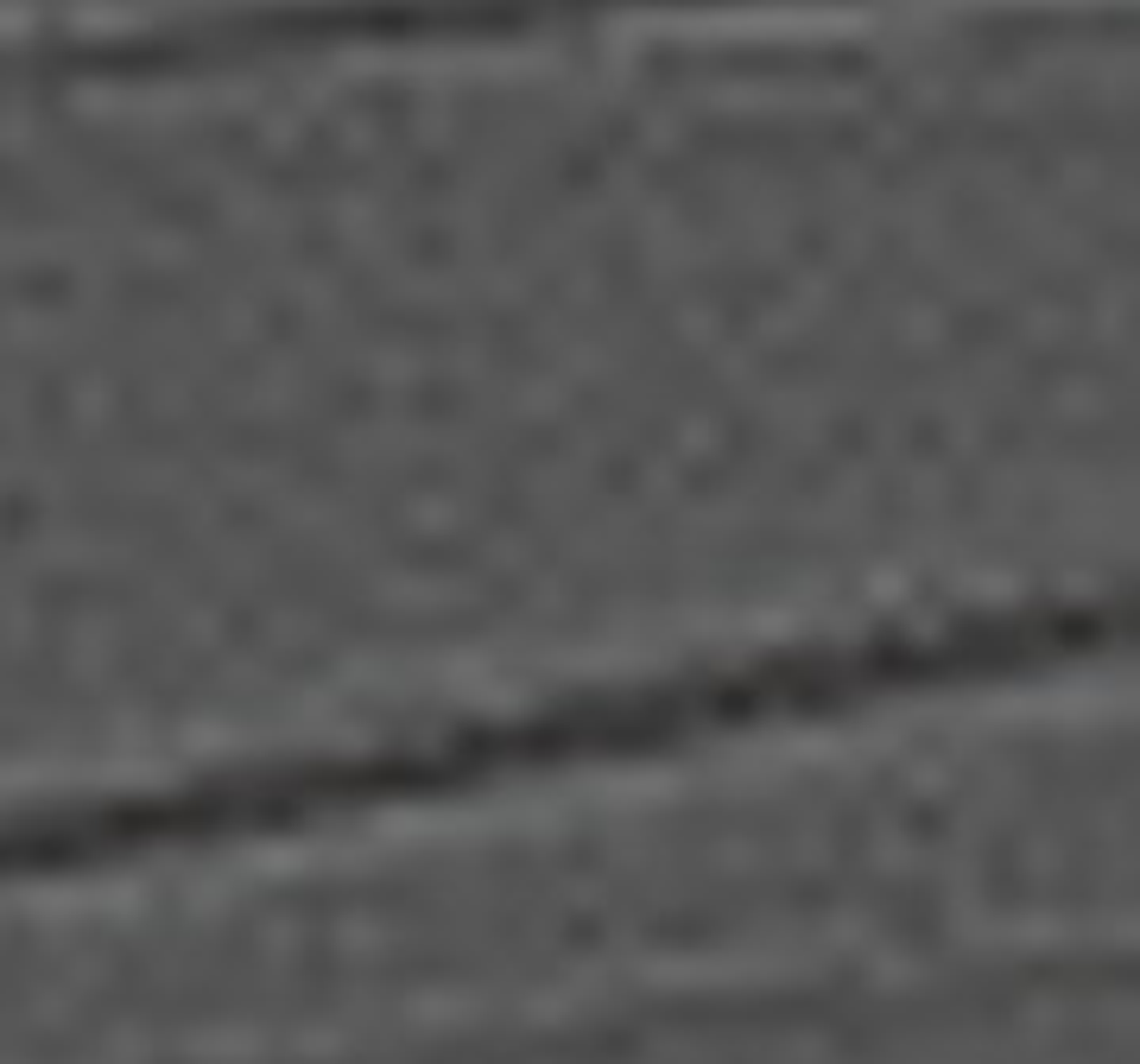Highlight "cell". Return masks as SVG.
Segmentation results:
<instances>
[{"label":"cell","mask_w":1140,"mask_h":1064,"mask_svg":"<svg viewBox=\"0 0 1140 1064\" xmlns=\"http://www.w3.org/2000/svg\"><path fill=\"white\" fill-rule=\"evenodd\" d=\"M622 729H634V722H622ZM602 736H614V729H602ZM583 742H596V736H583ZM558 748H570V742H558ZM539 754H545V748H539ZM513 761H519V754H513ZM488 767H501V761H488ZM463 773H475V767H463ZM444 779H457V773H444ZM432 786H438V779H432ZM406 792H418V786H406ZM387 798H399V792H387ZM387 798H368V805H355L349 817H374Z\"/></svg>","instance_id":"cell-1"}]
</instances>
